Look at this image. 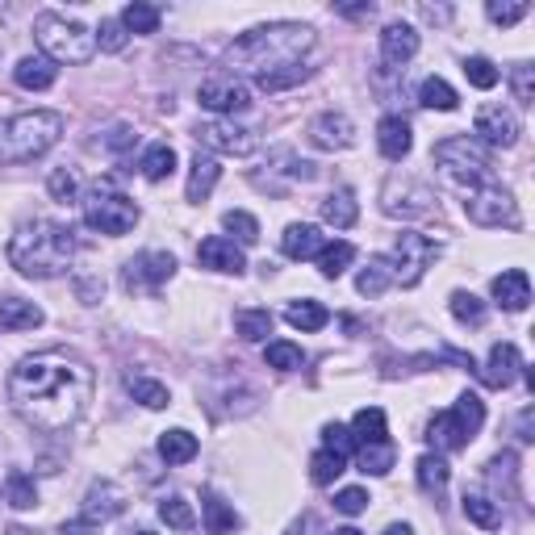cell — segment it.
Wrapping results in <instances>:
<instances>
[{"label": "cell", "mask_w": 535, "mask_h": 535, "mask_svg": "<svg viewBox=\"0 0 535 535\" xmlns=\"http://www.w3.org/2000/svg\"><path fill=\"white\" fill-rule=\"evenodd\" d=\"M352 439H356V448L360 444H381V439H389V431H385V410H377V406H364V410H356V418H352Z\"/></svg>", "instance_id": "f1b7e54d"}, {"label": "cell", "mask_w": 535, "mask_h": 535, "mask_svg": "<svg viewBox=\"0 0 535 535\" xmlns=\"http://www.w3.org/2000/svg\"><path fill=\"white\" fill-rule=\"evenodd\" d=\"M63 126V113L55 109H30L0 122V164H30V159L46 155L63 138Z\"/></svg>", "instance_id": "277c9868"}, {"label": "cell", "mask_w": 535, "mask_h": 535, "mask_svg": "<svg viewBox=\"0 0 535 535\" xmlns=\"http://www.w3.org/2000/svg\"><path fill=\"white\" fill-rule=\"evenodd\" d=\"M431 444H435V452H460L469 439H464V431L456 427V418H452V410L448 414H435L431 418Z\"/></svg>", "instance_id": "8d00e7d4"}, {"label": "cell", "mask_w": 535, "mask_h": 535, "mask_svg": "<svg viewBox=\"0 0 535 535\" xmlns=\"http://www.w3.org/2000/svg\"><path fill=\"white\" fill-rule=\"evenodd\" d=\"M414 477H418V490L423 494H444L448 490V460L439 456V452H427V456H418V464H414Z\"/></svg>", "instance_id": "4316f807"}, {"label": "cell", "mask_w": 535, "mask_h": 535, "mask_svg": "<svg viewBox=\"0 0 535 535\" xmlns=\"http://www.w3.org/2000/svg\"><path fill=\"white\" fill-rule=\"evenodd\" d=\"M368 490H360V485H347V490H339L335 494V510H339V515H364V510H368Z\"/></svg>", "instance_id": "9f6ffc18"}, {"label": "cell", "mask_w": 535, "mask_h": 535, "mask_svg": "<svg viewBox=\"0 0 535 535\" xmlns=\"http://www.w3.org/2000/svg\"><path fill=\"white\" fill-rule=\"evenodd\" d=\"M510 88H515L519 105H535V67L531 63H515L510 67Z\"/></svg>", "instance_id": "f907efd6"}, {"label": "cell", "mask_w": 535, "mask_h": 535, "mask_svg": "<svg viewBox=\"0 0 535 535\" xmlns=\"http://www.w3.org/2000/svg\"><path fill=\"white\" fill-rule=\"evenodd\" d=\"M84 222L92 230H101V235L118 239V235H130V230L138 226V205L126 193L113 189L109 180H101L84 193Z\"/></svg>", "instance_id": "52a82bcc"}, {"label": "cell", "mask_w": 535, "mask_h": 535, "mask_svg": "<svg viewBox=\"0 0 535 535\" xmlns=\"http://www.w3.org/2000/svg\"><path fill=\"white\" fill-rule=\"evenodd\" d=\"M343 469H347V460H343L339 452L318 448V452H314V460H310V481H314V485H331Z\"/></svg>", "instance_id": "bcb514c9"}, {"label": "cell", "mask_w": 535, "mask_h": 535, "mask_svg": "<svg viewBox=\"0 0 535 535\" xmlns=\"http://www.w3.org/2000/svg\"><path fill=\"white\" fill-rule=\"evenodd\" d=\"M197 143L205 147V155H251L255 151V134L235 126V122H201L197 130Z\"/></svg>", "instance_id": "4fadbf2b"}, {"label": "cell", "mask_w": 535, "mask_h": 535, "mask_svg": "<svg viewBox=\"0 0 535 535\" xmlns=\"http://www.w3.org/2000/svg\"><path fill=\"white\" fill-rule=\"evenodd\" d=\"M55 76H59V67L46 59V55H26V59L13 67V80L21 88H30V92H46V88L55 84Z\"/></svg>", "instance_id": "d4e9b609"}, {"label": "cell", "mask_w": 535, "mask_h": 535, "mask_svg": "<svg viewBox=\"0 0 535 535\" xmlns=\"http://www.w3.org/2000/svg\"><path fill=\"white\" fill-rule=\"evenodd\" d=\"M159 519H164L168 527H176V531H189V527H197V510H193V502L172 494V498L159 502Z\"/></svg>", "instance_id": "ee69618b"}, {"label": "cell", "mask_w": 535, "mask_h": 535, "mask_svg": "<svg viewBox=\"0 0 535 535\" xmlns=\"http://www.w3.org/2000/svg\"><path fill=\"white\" fill-rule=\"evenodd\" d=\"M452 418H456V427L464 431V439H473L485 427V402L477 398V393H460L456 406H452Z\"/></svg>", "instance_id": "e575fe53"}, {"label": "cell", "mask_w": 535, "mask_h": 535, "mask_svg": "<svg viewBox=\"0 0 535 535\" xmlns=\"http://www.w3.org/2000/svg\"><path fill=\"white\" fill-rule=\"evenodd\" d=\"M314 30L301 26V21H272V26H255L243 38H235L226 46L222 67L226 76H268V72H281V67H301L314 51Z\"/></svg>", "instance_id": "7a4b0ae2"}, {"label": "cell", "mask_w": 535, "mask_h": 535, "mask_svg": "<svg viewBox=\"0 0 535 535\" xmlns=\"http://www.w3.org/2000/svg\"><path fill=\"white\" fill-rule=\"evenodd\" d=\"M356 460H360V473H372V477H385L393 469V460H398V448L381 439V444H360L356 448Z\"/></svg>", "instance_id": "d6a6232c"}, {"label": "cell", "mask_w": 535, "mask_h": 535, "mask_svg": "<svg viewBox=\"0 0 535 535\" xmlns=\"http://www.w3.org/2000/svg\"><path fill=\"white\" fill-rule=\"evenodd\" d=\"M34 38L42 46V55L51 59L55 67L59 63H88L97 55V34L80 21H67L59 13H38L34 17Z\"/></svg>", "instance_id": "5b68a950"}, {"label": "cell", "mask_w": 535, "mask_h": 535, "mask_svg": "<svg viewBox=\"0 0 535 535\" xmlns=\"http://www.w3.org/2000/svg\"><path fill=\"white\" fill-rule=\"evenodd\" d=\"M42 310L26 297H5L0 301V331H34L42 327Z\"/></svg>", "instance_id": "cb8c5ba5"}, {"label": "cell", "mask_w": 535, "mask_h": 535, "mask_svg": "<svg viewBox=\"0 0 535 535\" xmlns=\"http://www.w3.org/2000/svg\"><path fill=\"white\" fill-rule=\"evenodd\" d=\"M393 285V272H389V260L385 255H372V260L360 268V276H356V289L364 293V297H381L385 289Z\"/></svg>", "instance_id": "836d02e7"}, {"label": "cell", "mask_w": 535, "mask_h": 535, "mask_svg": "<svg viewBox=\"0 0 535 535\" xmlns=\"http://www.w3.org/2000/svg\"><path fill=\"white\" fill-rule=\"evenodd\" d=\"M418 55V34L406 21H389L381 30V63L385 67H406Z\"/></svg>", "instance_id": "d6986e66"}, {"label": "cell", "mask_w": 535, "mask_h": 535, "mask_svg": "<svg viewBox=\"0 0 535 535\" xmlns=\"http://www.w3.org/2000/svg\"><path fill=\"white\" fill-rule=\"evenodd\" d=\"M138 172H143L151 184L168 180V176L176 172V151H172L168 143H155V147H147V151H143V159H138Z\"/></svg>", "instance_id": "1f68e13d"}, {"label": "cell", "mask_w": 535, "mask_h": 535, "mask_svg": "<svg viewBox=\"0 0 535 535\" xmlns=\"http://www.w3.org/2000/svg\"><path fill=\"white\" fill-rule=\"evenodd\" d=\"M464 214H469V222H477V226H519L515 197L494 180H485V184H477V189L464 193Z\"/></svg>", "instance_id": "30bf717a"}, {"label": "cell", "mask_w": 535, "mask_h": 535, "mask_svg": "<svg viewBox=\"0 0 535 535\" xmlns=\"http://www.w3.org/2000/svg\"><path fill=\"white\" fill-rule=\"evenodd\" d=\"M197 101L209 109V113H222V118H235L251 105V88L239 80V76H209L201 88H197Z\"/></svg>", "instance_id": "7c38bea8"}, {"label": "cell", "mask_w": 535, "mask_h": 535, "mask_svg": "<svg viewBox=\"0 0 535 535\" xmlns=\"http://www.w3.org/2000/svg\"><path fill=\"white\" fill-rule=\"evenodd\" d=\"M523 368H527V364H523V356H519V347H515V343H494L481 377H485V385H494V389H510Z\"/></svg>", "instance_id": "ac0fdd59"}, {"label": "cell", "mask_w": 535, "mask_h": 535, "mask_svg": "<svg viewBox=\"0 0 535 535\" xmlns=\"http://www.w3.org/2000/svg\"><path fill=\"white\" fill-rule=\"evenodd\" d=\"M235 327L247 343H264L272 335V314L268 310H239L235 314Z\"/></svg>", "instance_id": "7bdbcfd3"}, {"label": "cell", "mask_w": 535, "mask_h": 535, "mask_svg": "<svg viewBox=\"0 0 535 535\" xmlns=\"http://www.w3.org/2000/svg\"><path fill=\"white\" fill-rule=\"evenodd\" d=\"M172 272H176V260L168 251H138L134 260L126 264L122 281H126L130 293H159L172 281Z\"/></svg>", "instance_id": "8fae6325"}, {"label": "cell", "mask_w": 535, "mask_h": 535, "mask_svg": "<svg viewBox=\"0 0 535 535\" xmlns=\"http://www.w3.org/2000/svg\"><path fill=\"white\" fill-rule=\"evenodd\" d=\"M490 293H494L498 306L510 310V314H523V310L531 306V281H527V272H523V268H510V272L494 276Z\"/></svg>", "instance_id": "ffe728a7"}, {"label": "cell", "mask_w": 535, "mask_h": 535, "mask_svg": "<svg viewBox=\"0 0 535 535\" xmlns=\"http://www.w3.org/2000/svg\"><path fill=\"white\" fill-rule=\"evenodd\" d=\"M439 255V243L418 235V230H406V235H398V243H393V251L385 255L389 260V272H393V285H418L423 281V272L435 264Z\"/></svg>", "instance_id": "ba28073f"}, {"label": "cell", "mask_w": 535, "mask_h": 535, "mask_svg": "<svg viewBox=\"0 0 535 535\" xmlns=\"http://www.w3.org/2000/svg\"><path fill=\"white\" fill-rule=\"evenodd\" d=\"M46 189H51V197L55 201H76V193H80V176L72 172V168H55L51 172V180H46Z\"/></svg>", "instance_id": "816d5d0a"}, {"label": "cell", "mask_w": 535, "mask_h": 535, "mask_svg": "<svg viewBox=\"0 0 535 535\" xmlns=\"http://www.w3.org/2000/svg\"><path fill=\"white\" fill-rule=\"evenodd\" d=\"M464 76H469L473 88L490 92V88L498 84V67H494L490 59H485V55H473V59H464Z\"/></svg>", "instance_id": "681fc988"}, {"label": "cell", "mask_w": 535, "mask_h": 535, "mask_svg": "<svg viewBox=\"0 0 535 535\" xmlns=\"http://www.w3.org/2000/svg\"><path fill=\"white\" fill-rule=\"evenodd\" d=\"M435 164L444 172L456 189H477V184L490 180V151H485L477 138L469 134H456V138H444V143L435 147Z\"/></svg>", "instance_id": "8992f818"}, {"label": "cell", "mask_w": 535, "mask_h": 535, "mask_svg": "<svg viewBox=\"0 0 535 535\" xmlns=\"http://www.w3.org/2000/svg\"><path fill=\"white\" fill-rule=\"evenodd\" d=\"M72 255H76L72 226L51 218H34L26 226H17V235L9 239V264L21 276H30V281H51V276L67 272Z\"/></svg>", "instance_id": "3957f363"}, {"label": "cell", "mask_w": 535, "mask_h": 535, "mask_svg": "<svg viewBox=\"0 0 535 535\" xmlns=\"http://www.w3.org/2000/svg\"><path fill=\"white\" fill-rule=\"evenodd\" d=\"M222 168H218V159L214 155H193V168H189V184H184V197H189L193 205H201L209 193H214V184H218Z\"/></svg>", "instance_id": "603a6c76"}, {"label": "cell", "mask_w": 535, "mask_h": 535, "mask_svg": "<svg viewBox=\"0 0 535 535\" xmlns=\"http://www.w3.org/2000/svg\"><path fill=\"white\" fill-rule=\"evenodd\" d=\"M59 535H101V527H92V523H84V519H76V523H67Z\"/></svg>", "instance_id": "680465c9"}, {"label": "cell", "mask_w": 535, "mask_h": 535, "mask_svg": "<svg viewBox=\"0 0 535 535\" xmlns=\"http://www.w3.org/2000/svg\"><path fill=\"white\" fill-rule=\"evenodd\" d=\"M485 13H490V21H498V26H515V21H523L531 13V5H527V0H519V5H502V0H490Z\"/></svg>", "instance_id": "6f0895ef"}, {"label": "cell", "mask_w": 535, "mask_h": 535, "mask_svg": "<svg viewBox=\"0 0 535 535\" xmlns=\"http://www.w3.org/2000/svg\"><path fill=\"white\" fill-rule=\"evenodd\" d=\"M130 535H151V531H130Z\"/></svg>", "instance_id": "be15d7a7"}, {"label": "cell", "mask_w": 535, "mask_h": 535, "mask_svg": "<svg viewBox=\"0 0 535 535\" xmlns=\"http://www.w3.org/2000/svg\"><path fill=\"white\" fill-rule=\"evenodd\" d=\"M222 230H226V235H235L243 247L260 243V222H255L247 209H230V214H222Z\"/></svg>", "instance_id": "f6af8a7d"}, {"label": "cell", "mask_w": 535, "mask_h": 535, "mask_svg": "<svg viewBox=\"0 0 535 535\" xmlns=\"http://www.w3.org/2000/svg\"><path fill=\"white\" fill-rule=\"evenodd\" d=\"M331 535H364V531H356V527H339V531H331Z\"/></svg>", "instance_id": "94428289"}, {"label": "cell", "mask_w": 535, "mask_h": 535, "mask_svg": "<svg viewBox=\"0 0 535 535\" xmlns=\"http://www.w3.org/2000/svg\"><path fill=\"white\" fill-rule=\"evenodd\" d=\"M201 523H205V535H226V531L239 527V515H235V510H230L218 494H205V502H201Z\"/></svg>", "instance_id": "f546056e"}, {"label": "cell", "mask_w": 535, "mask_h": 535, "mask_svg": "<svg viewBox=\"0 0 535 535\" xmlns=\"http://www.w3.org/2000/svg\"><path fill=\"white\" fill-rule=\"evenodd\" d=\"M377 147L385 159H393V164H402V159L410 155L414 147V134H410V122L398 118V113H385V118L377 122Z\"/></svg>", "instance_id": "44dd1931"}, {"label": "cell", "mask_w": 535, "mask_h": 535, "mask_svg": "<svg viewBox=\"0 0 535 535\" xmlns=\"http://www.w3.org/2000/svg\"><path fill=\"white\" fill-rule=\"evenodd\" d=\"M310 143L318 151H347V147L356 143V126H352L347 113L327 109V113H318V118L310 122Z\"/></svg>", "instance_id": "9a60e30c"}, {"label": "cell", "mask_w": 535, "mask_h": 535, "mask_svg": "<svg viewBox=\"0 0 535 535\" xmlns=\"http://www.w3.org/2000/svg\"><path fill=\"white\" fill-rule=\"evenodd\" d=\"M352 260H356V247L343 243V239H335V243H327V247L318 251V272L327 276V281H339V276L352 268Z\"/></svg>", "instance_id": "4dcf8cb0"}, {"label": "cell", "mask_w": 535, "mask_h": 535, "mask_svg": "<svg viewBox=\"0 0 535 535\" xmlns=\"http://www.w3.org/2000/svg\"><path fill=\"white\" fill-rule=\"evenodd\" d=\"M418 101H423L427 109H439V113H452V109L460 105L456 88H452L448 80H439V76H427V80H423V88H418Z\"/></svg>", "instance_id": "f35d334b"}, {"label": "cell", "mask_w": 535, "mask_h": 535, "mask_svg": "<svg viewBox=\"0 0 535 535\" xmlns=\"http://www.w3.org/2000/svg\"><path fill=\"white\" fill-rule=\"evenodd\" d=\"M435 209V193H431V184L423 180H414V176H389L385 180V189H381V214L385 218H427Z\"/></svg>", "instance_id": "9c48e42d"}, {"label": "cell", "mask_w": 535, "mask_h": 535, "mask_svg": "<svg viewBox=\"0 0 535 535\" xmlns=\"http://www.w3.org/2000/svg\"><path fill=\"white\" fill-rule=\"evenodd\" d=\"M473 130H477V134H481L490 147H515V143H519V134H523V126H519V113L510 109V105H502V101L481 105V109H477V122H473Z\"/></svg>", "instance_id": "5bb4252c"}, {"label": "cell", "mask_w": 535, "mask_h": 535, "mask_svg": "<svg viewBox=\"0 0 535 535\" xmlns=\"http://www.w3.org/2000/svg\"><path fill=\"white\" fill-rule=\"evenodd\" d=\"M159 456H164L168 464H189L197 456V435H189L184 427L164 431V435H159Z\"/></svg>", "instance_id": "d590c367"}, {"label": "cell", "mask_w": 535, "mask_h": 535, "mask_svg": "<svg viewBox=\"0 0 535 535\" xmlns=\"http://www.w3.org/2000/svg\"><path fill=\"white\" fill-rule=\"evenodd\" d=\"M360 218V205H356V193L352 189H335L327 201H322V222L335 226V230H352Z\"/></svg>", "instance_id": "484cf974"}, {"label": "cell", "mask_w": 535, "mask_h": 535, "mask_svg": "<svg viewBox=\"0 0 535 535\" xmlns=\"http://www.w3.org/2000/svg\"><path fill=\"white\" fill-rule=\"evenodd\" d=\"M289 535H306V527H301V523H297V527H293V531H289Z\"/></svg>", "instance_id": "6125c7cd"}, {"label": "cell", "mask_w": 535, "mask_h": 535, "mask_svg": "<svg viewBox=\"0 0 535 535\" xmlns=\"http://www.w3.org/2000/svg\"><path fill=\"white\" fill-rule=\"evenodd\" d=\"M126 389H130V398H134V402H143L147 410H164V406L172 402L168 385H159V381H151V377H130Z\"/></svg>", "instance_id": "60d3db41"}, {"label": "cell", "mask_w": 535, "mask_h": 535, "mask_svg": "<svg viewBox=\"0 0 535 535\" xmlns=\"http://www.w3.org/2000/svg\"><path fill=\"white\" fill-rule=\"evenodd\" d=\"M452 314H456V322H464V327H481V322H485V301L473 297V293H464V289H456L452 293Z\"/></svg>", "instance_id": "c3c4849f"}, {"label": "cell", "mask_w": 535, "mask_h": 535, "mask_svg": "<svg viewBox=\"0 0 535 535\" xmlns=\"http://www.w3.org/2000/svg\"><path fill=\"white\" fill-rule=\"evenodd\" d=\"M122 506H126V494L118 490L113 481H97L92 490L84 494V523H92V527H101V523H109L113 515H122Z\"/></svg>", "instance_id": "e0dca14e"}, {"label": "cell", "mask_w": 535, "mask_h": 535, "mask_svg": "<svg viewBox=\"0 0 535 535\" xmlns=\"http://www.w3.org/2000/svg\"><path fill=\"white\" fill-rule=\"evenodd\" d=\"M92 389V368L63 347L26 356L9 372V402L38 431H67L88 410Z\"/></svg>", "instance_id": "6da1fadb"}, {"label": "cell", "mask_w": 535, "mask_h": 535, "mask_svg": "<svg viewBox=\"0 0 535 535\" xmlns=\"http://www.w3.org/2000/svg\"><path fill=\"white\" fill-rule=\"evenodd\" d=\"M322 448L339 452L347 460V456H356V439H352V431H347L343 423H331V427H322Z\"/></svg>", "instance_id": "db71d44e"}, {"label": "cell", "mask_w": 535, "mask_h": 535, "mask_svg": "<svg viewBox=\"0 0 535 535\" xmlns=\"http://www.w3.org/2000/svg\"><path fill=\"white\" fill-rule=\"evenodd\" d=\"M322 247H327V239H322V230L310 226V222H293L281 235V251L289 255V260H318Z\"/></svg>", "instance_id": "7402d4cb"}, {"label": "cell", "mask_w": 535, "mask_h": 535, "mask_svg": "<svg viewBox=\"0 0 535 535\" xmlns=\"http://www.w3.org/2000/svg\"><path fill=\"white\" fill-rule=\"evenodd\" d=\"M285 322H289L293 331H322V327H327V322H331V310L322 306V301L301 297V301H289Z\"/></svg>", "instance_id": "83f0119b"}, {"label": "cell", "mask_w": 535, "mask_h": 535, "mask_svg": "<svg viewBox=\"0 0 535 535\" xmlns=\"http://www.w3.org/2000/svg\"><path fill=\"white\" fill-rule=\"evenodd\" d=\"M310 76V67H281V72H268V76H260L255 84H260L264 92H281V88H293V84H301Z\"/></svg>", "instance_id": "11a10c76"}, {"label": "cell", "mask_w": 535, "mask_h": 535, "mask_svg": "<svg viewBox=\"0 0 535 535\" xmlns=\"http://www.w3.org/2000/svg\"><path fill=\"white\" fill-rule=\"evenodd\" d=\"M122 26H126V34H155L159 30V9L134 0V5L122 9Z\"/></svg>", "instance_id": "b9f144b4"}, {"label": "cell", "mask_w": 535, "mask_h": 535, "mask_svg": "<svg viewBox=\"0 0 535 535\" xmlns=\"http://www.w3.org/2000/svg\"><path fill=\"white\" fill-rule=\"evenodd\" d=\"M264 360H268V368H276V372H293V368H301V347L289 343V339H272V343L264 347Z\"/></svg>", "instance_id": "7dc6e473"}, {"label": "cell", "mask_w": 535, "mask_h": 535, "mask_svg": "<svg viewBox=\"0 0 535 535\" xmlns=\"http://www.w3.org/2000/svg\"><path fill=\"white\" fill-rule=\"evenodd\" d=\"M464 519L477 523L481 531H494L502 523V510L494 506V498H485V494H464Z\"/></svg>", "instance_id": "ab89813d"}, {"label": "cell", "mask_w": 535, "mask_h": 535, "mask_svg": "<svg viewBox=\"0 0 535 535\" xmlns=\"http://www.w3.org/2000/svg\"><path fill=\"white\" fill-rule=\"evenodd\" d=\"M197 264L209 268V272H226V276H243L247 272V255L235 239H226V235H214V239H205L197 247Z\"/></svg>", "instance_id": "2e32d148"}, {"label": "cell", "mask_w": 535, "mask_h": 535, "mask_svg": "<svg viewBox=\"0 0 535 535\" xmlns=\"http://www.w3.org/2000/svg\"><path fill=\"white\" fill-rule=\"evenodd\" d=\"M385 535H414V527H410V523H393Z\"/></svg>", "instance_id": "91938a15"}, {"label": "cell", "mask_w": 535, "mask_h": 535, "mask_svg": "<svg viewBox=\"0 0 535 535\" xmlns=\"http://www.w3.org/2000/svg\"><path fill=\"white\" fill-rule=\"evenodd\" d=\"M5 502H9L13 510H34V506H38V485H34V477H26L21 469H13V473L5 477Z\"/></svg>", "instance_id": "74e56055"}, {"label": "cell", "mask_w": 535, "mask_h": 535, "mask_svg": "<svg viewBox=\"0 0 535 535\" xmlns=\"http://www.w3.org/2000/svg\"><path fill=\"white\" fill-rule=\"evenodd\" d=\"M126 42H130V34H126V26H122V17H105L101 30H97V46H101V51H113V55H118Z\"/></svg>", "instance_id": "f5cc1de1"}]
</instances>
